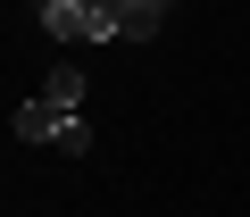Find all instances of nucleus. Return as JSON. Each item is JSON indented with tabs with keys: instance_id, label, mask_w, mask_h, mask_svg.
I'll use <instances>...</instances> for the list:
<instances>
[{
	"instance_id": "nucleus-1",
	"label": "nucleus",
	"mask_w": 250,
	"mask_h": 217,
	"mask_svg": "<svg viewBox=\"0 0 250 217\" xmlns=\"http://www.w3.org/2000/svg\"><path fill=\"white\" fill-rule=\"evenodd\" d=\"M9 134H17V142H34V151H67V159H83V151H92V126H83V108H50L42 92L9 108Z\"/></svg>"
},
{
	"instance_id": "nucleus-2",
	"label": "nucleus",
	"mask_w": 250,
	"mask_h": 217,
	"mask_svg": "<svg viewBox=\"0 0 250 217\" xmlns=\"http://www.w3.org/2000/svg\"><path fill=\"white\" fill-rule=\"evenodd\" d=\"M34 25L50 42H83L92 34V0H34Z\"/></svg>"
},
{
	"instance_id": "nucleus-3",
	"label": "nucleus",
	"mask_w": 250,
	"mask_h": 217,
	"mask_svg": "<svg viewBox=\"0 0 250 217\" xmlns=\"http://www.w3.org/2000/svg\"><path fill=\"white\" fill-rule=\"evenodd\" d=\"M42 100L50 108H83V67H50L42 75Z\"/></svg>"
}]
</instances>
